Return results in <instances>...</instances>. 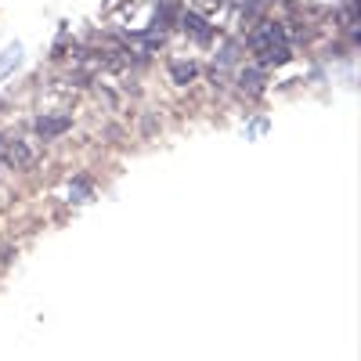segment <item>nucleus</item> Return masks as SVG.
Masks as SVG:
<instances>
[{
  "instance_id": "1",
  "label": "nucleus",
  "mask_w": 361,
  "mask_h": 361,
  "mask_svg": "<svg viewBox=\"0 0 361 361\" xmlns=\"http://www.w3.org/2000/svg\"><path fill=\"white\" fill-rule=\"evenodd\" d=\"M250 51L260 58V66H286L293 58V47L286 40V25L275 18H264L250 33Z\"/></svg>"
},
{
  "instance_id": "2",
  "label": "nucleus",
  "mask_w": 361,
  "mask_h": 361,
  "mask_svg": "<svg viewBox=\"0 0 361 361\" xmlns=\"http://www.w3.org/2000/svg\"><path fill=\"white\" fill-rule=\"evenodd\" d=\"M0 159H4L8 166H15V170H29V166L37 163V148L29 145V141H22V137H11L4 145V152H0Z\"/></svg>"
},
{
  "instance_id": "3",
  "label": "nucleus",
  "mask_w": 361,
  "mask_h": 361,
  "mask_svg": "<svg viewBox=\"0 0 361 361\" xmlns=\"http://www.w3.org/2000/svg\"><path fill=\"white\" fill-rule=\"evenodd\" d=\"M69 127H73V119H69V116H40V119H37V134H40L44 141L62 137Z\"/></svg>"
},
{
  "instance_id": "4",
  "label": "nucleus",
  "mask_w": 361,
  "mask_h": 361,
  "mask_svg": "<svg viewBox=\"0 0 361 361\" xmlns=\"http://www.w3.org/2000/svg\"><path fill=\"white\" fill-rule=\"evenodd\" d=\"M180 25H185L188 29V33L195 37V40H209V37H214V25H209L199 11H188V15H180Z\"/></svg>"
},
{
  "instance_id": "5",
  "label": "nucleus",
  "mask_w": 361,
  "mask_h": 361,
  "mask_svg": "<svg viewBox=\"0 0 361 361\" xmlns=\"http://www.w3.org/2000/svg\"><path fill=\"white\" fill-rule=\"evenodd\" d=\"M238 87H243L246 94H260L264 90V73L260 69H238Z\"/></svg>"
},
{
  "instance_id": "6",
  "label": "nucleus",
  "mask_w": 361,
  "mask_h": 361,
  "mask_svg": "<svg viewBox=\"0 0 361 361\" xmlns=\"http://www.w3.org/2000/svg\"><path fill=\"white\" fill-rule=\"evenodd\" d=\"M170 76H173V83L185 87L199 76V69H195V62H170Z\"/></svg>"
},
{
  "instance_id": "7",
  "label": "nucleus",
  "mask_w": 361,
  "mask_h": 361,
  "mask_svg": "<svg viewBox=\"0 0 361 361\" xmlns=\"http://www.w3.org/2000/svg\"><path fill=\"white\" fill-rule=\"evenodd\" d=\"M90 192H94V188H90V180H87V177H76L73 185H69V199H73V202H87Z\"/></svg>"
},
{
  "instance_id": "8",
  "label": "nucleus",
  "mask_w": 361,
  "mask_h": 361,
  "mask_svg": "<svg viewBox=\"0 0 361 361\" xmlns=\"http://www.w3.org/2000/svg\"><path fill=\"white\" fill-rule=\"evenodd\" d=\"M18 58H22V47H18V44H15V47H8L4 54H0V76H4L8 69H15V66H18Z\"/></svg>"
},
{
  "instance_id": "9",
  "label": "nucleus",
  "mask_w": 361,
  "mask_h": 361,
  "mask_svg": "<svg viewBox=\"0 0 361 361\" xmlns=\"http://www.w3.org/2000/svg\"><path fill=\"white\" fill-rule=\"evenodd\" d=\"M8 206H11V188L0 180V209H8Z\"/></svg>"
}]
</instances>
